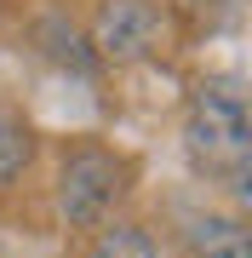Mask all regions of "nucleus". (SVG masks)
Segmentation results:
<instances>
[{"mask_svg": "<svg viewBox=\"0 0 252 258\" xmlns=\"http://www.w3.org/2000/svg\"><path fill=\"white\" fill-rule=\"evenodd\" d=\"M132 184H138V161L126 149H115L103 138H75L57 155L52 195H57V212H63L69 230H98L126 207Z\"/></svg>", "mask_w": 252, "mask_h": 258, "instance_id": "obj_1", "label": "nucleus"}, {"mask_svg": "<svg viewBox=\"0 0 252 258\" xmlns=\"http://www.w3.org/2000/svg\"><path fill=\"white\" fill-rule=\"evenodd\" d=\"M184 149L212 178H246L252 161V109L235 75H212L195 86L184 109Z\"/></svg>", "mask_w": 252, "mask_h": 258, "instance_id": "obj_2", "label": "nucleus"}, {"mask_svg": "<svg viewBox=\"0 0 252 258\" xmlns=\"http://www.w3.org/2000/svg\"><path fill=\"white\" fill-rule=\"evenodd\" d=\"M160 40V6L155 0H98L86 46L103 63H143Z\"/></svg>", "mask_w": 252, "mask_h": 258, "instance_id": "obj_3", "label": "nucleus"}, {"mask_svg": "<svg viewBox=\"0 0 252 258\" xmlns=\"http://www.w3.org/2000/svg\"><path fill=\"white\" fill-rule=\"evenodd\" d=\"M35 149H40L35 120H29L18 103L0 98V195H6V189L29 172V166H35Z\"/></svg>", "mask_w": 252, "mask_h": 258, "instance_id": "obj_4", "label": "nucleus"}, {"mask_svg": "<svg viewBox=\"0 0 252 258\" xmlns=\"http://www.w3.org/2000/svg\"><path fill=\"white\" fill-rule=\"evenodd\" d=\"M189 247H195V258H252V235L235 212H206L189 230Z\"/></svg>", "mask_w": 252, "mask_h": 258, "instance_id": "obj_5", "label": "nucleus"}, {"mask_svg": "<svg viewBox=\"0 0 252 258\" xmlns=\"http://www.w3.org/2000/svg\"><path fill=\"white\" fill-rule=\"evenodd\" d=\"M86 258H160V247H155V235L143 230V224L109 218V224H98V230H92Z\"/></svg>", "mask_w": 252, "mask_h": 258, "instance_id": "obj_6", "label": "nucleus"}]
</instances>
